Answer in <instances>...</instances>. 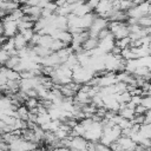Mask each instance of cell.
Returning <instances> with one entry per match:
<instances>
[{
    "instance_id": "1",
    "label": "cell",
    "mask_w": 151,
    "mask_h": 151,
    "mask_svg": "<svg viewBox=\"0 0 151 151\" xmlns=\"http://www.w3.org/2000/svg\"><path fill=\"white\" fill-rule=\"evenodd\" d=\"M13 39H14V44H15V48H17V50H21V48L26 47L27 44H28V41L25 39V37H24L20 32L17 33V34L13 37Z\"/></svg>"
}]
</instances>
